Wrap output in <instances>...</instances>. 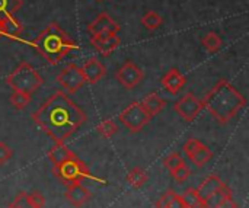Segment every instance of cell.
<instances>
[{
	"mask_svg": "<svg viewBox=\"0 0 249 208\" xmlns=\"http://www.w3.org/2000/svg\"><path fill=\"white\" fill-rule=\"evenodd\" d=\"M88 117L83 109L74 104L61 90L51 95L36 111L32 112V121L55 143H64L85 122Z\"/></svg>",
	"mask_w": 249,
	"mask_h": 208,
	"instance_id": "cell-1",
	"label": "cell"
},
{
	"mask_svg": "<svg viewBox=\"0 0 249 208\" xmlns=\"http://www.w3.org/2000/svg\"><path fill=\"white\" fill-rule=\"evenodd\" d=\"M247 105L245 96L228 80H219L203 99V108L220 124L229 122Z\"/></svg>",
	"mask_w": 249,
	"mask_h": 208,
	"instance_id": "cell-2",
	"label": "cell"
},
{
	"mask_svg": "<svg viewBox=\"0 0 249 208\" xmlns=\"http://www.w3.org/2000/svg\"><path fill=\"white\" fill-rule=\"evenodd\" d=\"M31 45L51 64H58L70 51L77 50V44L64 32L55 22H51L47 28H44Z\"/></svg>",
	"mask_w": 249,
	"mask_h": 208,
	"instance_id": "cell-3",
	"label": "cell"
},
{
	"mask_svg": "<svg viewBox=\"0 0 249 208\" xmlns=\"http://www.w3.org/2000/svg\"><path fill=\"white\" fill-rule=\"evenodd\" d=\"M6 83L13 90L25 92L32 96V93L44 85V77L35 70L34 66L26 61H22L12 73L7 74Z\"/></svg>",
	"mask_w": 249,
	"mask_h": 208,
	"instance_id": "cell-4",
	"label": "cell"
},
{
	"mask_svg": "<svg viewBox=\"0 0 249 208\" xmlns=\"http://www.w3.org/2000/svg\"><path fill=\"white\" fill-rule=\"evenodd\" d=\"M53 171H54V175L61 182H64L66 185L71 184V182H79V181H83V179H92V181H98V182L104 184L102 179L92 176L90 172L88 171L86 165L80 159H77V157L70 159V160L61 163L60 166L53 168Z\"/></svg>",
	"mask_w": 249,
	"mask_h": 208,
	"instance_id": "cell-5",
	"label": "cell"
},
{
	"mask_svg": "<svg viewBox=\"0 0 249 208\" xmlns=\"http://www.w3.org/2000/svg\"><path fill=\"white\" fill-rule=\"evenodd\" d=\"M118 120L128 128V131L139 133L149 124L152 117L143 109L140 102H133L118 115Z\"/></svg>",
	"mask_w": 249,
	"mask_h": 208,
	"instance_id": "cell-6",
	"label": "cell"
},
{
	"mask_svg": "<svg viewBox=\"0 0 249 208\" xmlns=\"http://www.w3.org/2000/svg\"><path fill=\"white\" fill-rule=\"evenodd\" d=\"M57 83L64 90H67L69 93H76L85 85V79H83V74H82L80 67H77L73 63L67 64L57 74Z\"/></svg>",
	"mask_w": 249,
	"mask_h": 208,
	"instance_id": "cell-7",
	"label": "cell"
},
{
	"mask_svg": "<svg viewBox=\"0 0 249 208\" xmlns=\"http://www.w3.org/2000/svg\"><path fill=\"white\" fill-rule=\"evenodd\" d=\"M174 109L182 120L191 122L203 111V101H200L194 93H187L179 101L175 102Z\"/></svg>",
	"mask_w": 249,
	"mask_h": 208,
	"instance_id": "cell-8",
	"label": "cell"
},
{
	"mask_svg": "<svg viewBox=\"0 0 249 208\" xmlns=\"http://www.w3.org/2000/svg\"><path fill=\"white\" fill-rule=\"evenodd\" d=\"M182 150H184L185 156L191 160V163H194L197 168H203L213 157L212 150L206 144H203L200 140H197V139L187 140L184 147H182Z\"/></svg>",
	"mask_w": 249,
	"mask_h": 208,
	"instance_id": "cell-9",
	"label": "cell"
},
{
	"mask_svg": "<svg viewBox=\"0 0 249 208\" xmlns=\"http://www.w3.org/2000/svg\"><path fill=\"white\" fill-rule=\"evenodd\" d=\"M117 80L125 87V89H134L140 85L144 74L143 70L133 61H125L115 73Z\"/></svg>",
	"mask_w": 249,
	"mask_h": 208,
	"instance_id": "cell-10",
	"label": "cell"
},
{
	"mask_svg": "<svg viewBox=\"0 0 249 208\" xmlns=\"http://www.w3.org/2000/svg\"><path fill=\"white\" fill-rule=\"evenodd\" d=\"M90 44L102 55H109L120 45V36L117 35V32H102L92 35Z\"/></svg>",
	"mask_w": 249,
	"mask_h": 208,
	"instance_id": "cell-11",
	"label": "cell"
},
{
	"mask_svg": "<svg viewBox=\"0 0 249 208\" xmlns=\"http://www.w3.org/2000/svg\"><path fill=\"white\" fill-rule=\"evenodd\" d=\"M64 197L67 198V201L76 208H82L89 200H90V191L83 187L82 181L79 182H71L67 184V190L64 192Z\"/></svg>",
	"mask_w": 249,
	"mask_h": 208,
	"instance_id": "cell-12",
	"label": "cell"
},
{
	"mask_svg": "<svg viewBox=\"0 0 249 208\" xmlns=\"http://www.w3.org/2000/svg\"><path fill=\"white\" fill-rule=\"evenodd\" d=\"M82 74H83V79H85V83H90V85H95L98 83L107 73V69L105 66L98 60V58H89L82 67Z\"/></svg>",
	"mask_w": 249,
	"mask_h": 208,
	"instance_id": "cell-13",
	"label": "cell"
},
{
	"mask_svg": "<svg viewBox=\"0 0 249 208\" xmlns=\"http://www.w3.org/2000/svg\"><path fill=\"white\" fill-rule=\"evenodd\" d=\"M88 31L90 35H96V34H102V32H117L120 31V25L107 13H101L96 16V19L89 23Z\"/></svg>",
	"mask_w": 249,
	"mask_h": 208,
	"instance_id": "cell-14",
	"label": "cell"
},
{
	"mask_svg": "<svg viewBox=\"0 0 249 208\" xmlns=\"http://www.w3.org/2000/svg\"><path fill=\"white\" fill-rule=\"evenodd\" d=\"M185 83H187V79L178 69L168 70V73L162 77V86L171 95L179 93V90L185 86Z\"/></svg>",
	"mask_w": 249,
	"mask_h": 208,
	"instance_id": "cell-15",
	"label": "cell"
},
{
	"mask_svg": "<svg viewBox=\"0 0 249 208\" xmlns=\"http://www.w3.org/2000/svg\"><path fill=\"white\" fill-rule=\"evenodd\" d=\"M1 34L3 36H7L10 39H18L20 41V35L23 32V26L22 23L13 16V15H9V16H1Z\"/></svg>",
	"mask_w": 249,
	"mask_h": 208,
	"instance_id": "cell-16",
	"label": "cell"
},
{
	"mask_svg": "<svg viewBox=\"0 0 249 208\" xmlns=\"http://www.w3.org/2000/svg\"><path fill=\"white\" fill-rule=\"evenodd\" d=\"M77 157L67 146H64V143H55V146H53L48 152V159L53 163V168L60 166L61 163Z\"/></svg>",
	"mask_w": 249,
	"mask_h": 208,
	"instance_id": "cell-17",
	"label": "cell"
},
{
	"mask_svg": "<svg viewBox=\"0 0 249 208\" xmlns=\"http://www.w3.org/2000/svg\"><path fill=\"white\" fill-rule=\"evenodd\" d=\"M232 197V190L231 187H228L226 184H223L222 187H219L212 195H209L207 198H204L201 203H200V208H214L217 207L220 203H223L225 200L231 198Z\"/></svg>",
	"mask_w": 249,
	"mask_h": 208,
	"instance_id": "cell-18",
	"label": "cell"
},
{
	"mask_svg": "<svg viewBox=\"0 0 249 208\" xmlns=\"http://www.w3.org/2000/svg\"><path fill=\"white\" fill-rule=\"evenodd\" d=\"M140 105L143 106V109L153 118V117H156L163 108H165V101L158 95V93H149L142 102H140Z\"/></svg>",
	"mask_w": 249,
	"mask_h": 208,
	"instance_id": "cell-19",
	"label": "cell"
},
{
	"mask_svg": "<svg viewBox=\"0 0 249 208\" xmlns=\"http://www.w3.org/2000/svg\"><path fill=\"white\" fill-rule=\"evenodd\" d=\"M223 185V182H222V179L217 176V175H210V176H207L201 184H200V187L198 188H196L197 190V192H198V195H200V198H201V201L204 200V198H207L209 195H212L219 187H222Z\"/></svg>",
	"mask_w": 249,
	"mask_h": 208,
	"instance_id": "cell-20",
	"label": "cell"
},
{
	"mask_svg": "<svg viewBox=\"0 0 249 208\" xmlns=\"http://www.w3.org/2000/svg\"><path fill=\"white\" fill-rule=\"evenodd\" d=\"M147 172L143 171L142 168H134L127 173V184L133 188H140L143 184L147 182Z\"/></svg>",
	"mask_w": 249,
	"mask_h": 208,
	"instance_id": "cell-21",
	"label": "cell"
},
{
	"mask_svg": "<svg viewBox=\"0 0 249 208\" xmlns=\"http://www.w3.org/2000/svg\"><path fill=\"white\" fill-rule=\"evenodd\" d=\"M31 95L25 93V92H19V90H13V93L10 95L9 101L10 105L16 109V111H22L25 109L29 104H31Z\"/></svg>",
	"mask_w": 249,
	"mask_h": 208,
	"instance_id": "cell-22",
	"label": "cell"
},
{
	"mask_svg": "<svg viewBox=\"0 0 249 208\" xmlns=\"http://www.w3.org/2000/svg\"><path fill=\"white\" fill-rule=\"evenodd\" d=\"M203 47L209 51V52H217L222 48V38L216 34V32H209L203 36L201 39Z\"/></svg>",
	"mask_w": 249,
	"mask_h": 208,
	"instance_id": "cell-23",
	"label": "cell"
},
{
	"mask_svg": "<svg viewBox=\"0 0 249 208\" xmlns=\"http://www.w3.org/2000/svg\"><path fill=\"white\" fill-rule=\"evenodd\" d=\"M118 131V125L114 120H104L99 125H96V133L104 139H111Z\"/></svg>",
	"mask_w": 249,
	"mask_h": 208,
	"instance_id": "cell-24",
	"label": "cell"
},
{
	"mask_svg": "<svg viewBox=\"0 0 249 208\" xmlns=\"http://www.w3.org/2000/svg\"><path fill=\"white\" fill-rule=\"evenodd\" d=\"M142 23H143L144 28H147V29H150V31H155V29H158L159 26H162L163 19H162V16L158 15L156 12L149 10V12L142 17Z\"/></svg>",
	"mask_w": 249,
	"mask_h": 208,
	"instance_id": "cell-25",
	"label": "cell"
},
{
	"mask_svg": "<svg viewBox=\"0 0 249 208\" xmlns=\"http://www.w3.org/2000/svg\"><path fill=\"white\" fill-rule=\"evenodd\" d=\"M22 7V0H0V16L15 15Z\"/></svg>",
	"mask_w": 249,
	"mask_h": 208,
	"instance_id": "cell-26",
	"label": "cell"
},
{
	"mask_svg": "<svg viewBox=\"0 0 249 208\" xmlns=\"http://www.w3.org/2000/svg\"><path fill=\"white\" fill-rule=\"evenodd\" d=\"M181 198H182V201L185 203L187 208L198 207L200 203H201V198H200V195H198V192H197L196 188H188V190L181 195Z\"/></svg>",
	"mask_w": 249,
	"mask_h": 208,
	"instance_id": "cell-27",
	"label": "cell"
},
{
	"mask_svg": "<svg viewBox=\"0 0 249 208\" xmlns=\"http://www.w3.org/2000/svg\"><path fill=\"white\" fill-rule=\"evenodd\" d=\"M184 159L178 155V153H172L169 155L165 160H163V166L169 171V172H174L175 169H178L181 165H184Z\"/></svg>",
	"mask_w": 249,
	"mask_h": 208,
	"instance_id": "cell-28",
	"label": "cell"
},
{
	"mask_svg": "<svg viewBox=\"0 0 249 208\" xmlns=\"http://www.w3.org/2000/svg\"><path fill=\"white\" fill-rule=\"evenodd\" d=\"M172 173V176H174V179L178 182V184H182V182H185L191 175H193V172H191V169L184 163V165H181L178 169H175L174 172H171Z\"/></svg>",
	"mask_w": 249,
	"mask_h": 208,
	"instance_id": "cell-29",
	"label": "cell"
},
{
	"mask_svg": "<svg viewBox=\"0 0 249 208\" xmlns=\"http://www.w3.org/2000/svg\"><path fill=\"white\" fill-rule=\"evenodd\" d=\"M7 208H31L28 203V192H19Z\"/></svg>",
	"mask_w": 249,
	"mask_h": 208,
	"instance_id": "cell-30",
	"label": "cell"
},
{
	"mask_svg": "<svg viewBox=\"0 0 249 208\" xmlns=\"http://www.w3.org/2000/svg\"><path fill=\"white\" fill-rule=\"evenodd\" d=\"M28 203H29L31 208H44V206H45V198L38 191H34V192L28 194Z\"/></svg>",
	"mask_w": 249,
	"mask_h": 208,
	"instance_id": "cell-31",
	"label": "cell"
},
{
	"mask_svg": "<svg viewBox=\"0 0 249 208\" xmlns=\"http://www.w3.org/2000/svg\"><path fill=\"white\" fill-rule=\"evenodd\" d=\"M12 156H13L12 149L7 144H4L3 141H0V166L7 163L12 159Z\"/></svg>",
	"mask_w": 249,
	"mask_h": 208,
	"instance_id": "cell-32",
	"label": "cell"
},
{
	"mask_svg": "<svg viewBox=\"0 0 249 208\" xmlns=\"http://www.w3.org/2000/svg\"><path fill=\"white\" fill-rule=\"evenodd\" d=\"M177 192L175 191H172V190H169V191H166L159 200H158V203H156V208H168L169 207V204H171V201H172V198H174V195H175Z\"/></svg>",
	"mask_w": 249,
	"mask_h": 208,
	"instance_id": "cell-33",
	"label": "cell"
},
{
	"mask_svg": "<svg viewBox=\"0 0 249 208\" xmlns=\"http://www.w3.org/2000/svg\"><path fill=\"white\" fill-rule=\"evenodd\" d=\"M168 208H187V206H185V203L182 201L181 195L175 194V195H174V198H172V201H171V204H169V207H168Z\"/></svg>",
	"mask_w": 249,
	"mask_h": 208,
	"instance_id": "cell-34",
	"label": "cell"
},
{
	"mask_svg": "<svg viewBox=\"0 0 249 208\" xmlns=\"http://www.w3.org/2000/svg\"><path fill=\"white\" fill-rule=\"evenodd\" d=\"M214 208H238V204L235 203V200L231 197V198H228V200H225L223 203H220L217 207Z\"/></svg>",
	"mask_w": 249,
	"mask_h": 208,
	"instance_id": "cell-35",
	"label": "cell"
},
{
	"mask_svg": "<svg viewBox=\"0 0 249 208\" xmlns=\"http://www.w3.org/2000/svg\"><path fill=\"white\" fill-rule=\"evenodd\" d=\"M0 22H1V16H0ZM3 36V34H1V25H0V38Z\"/></svg>",
	"mask_w": 249,
	"mask_h": 208,
	"instance_id": "cell-36",
	"label": "cell"
},
{
	"mask_svg": "<svg viewBox=\"0 0 249 208\" xmlns=\"http://www.w3.org/2000/svg\"><path fill=\"white\" fill-rule=\"evenodd\" d=\"M98 1H102V0H98Z\"/></svg>",
	"mask_w": 249,
	"mask_h": 208,
	"instance_id": "cell-37",
	"label": "cell"
}]
</instances>
